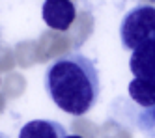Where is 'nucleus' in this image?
<instances>
[{
  "mask_svg": "<svg viewBox=\"0 0 155 138\" xmlns=\"http://www.w3.org/2000/svg\"><path fill=\"white\" fill-rule=\"evenodd\" d=\"M45 90L60 110L69 116H84L97 103L101 82L94 62L84 54L71 52L47 67Z\"/></svg>",
  "mask_w": 155,
  "mask_h": 138,
  "instance_id": "f257e3e1",
  "label": "nucleus"
},
{
  "mask_svg": "<svg viewBox=\"0 0 155 138\" xmlns=\"http://www.w3.org/2000/svg\"><path fill=\"white\" fill-rule=\"evenodd\" d=\"M120 39L127 51L155 41V6H137L125 13L120 25Z\"/></svg>",
  "mask_w": 155,
  "mask_h": 138,
  "instance_id": "f03ea898",
  "label": "nucleus"
},
{
  "mask_svg": "<svg viewBox=\"0 0 155 138\" xmlns=\"http://www.w3.org/2000/svg\"><path fill=\"white\" fill-rule=\"evenodd\" d=\"M41 15L49 28L65 32L73 25L77 17V9L71 0H45Z\"/></svg>",
  "mask_w": 155,
  "mask_h": 138,
  "instance_id": "7ed1b4c3",
  "label": "nucleus"
},
{
  "mask_svg": "<svg viewBox=\"0 0 155 138\" xmlns=\"http://www.w3.org/2000/svg\"><path fill=\"white\" fill-rule=\"evenodd\" d=\"M129 67L135 78L155 80V41H150L137 51H133Z\"/></svg>",
  "mask_w": 155,
  "mask_h": 138,
  "instance_id": "20e7f679",
  "label": "nucleus"
},
{
  "mask_svg": "<svg viewBox=\"0 0 155 138\" xmlns=\"http://www.w3.org/2000/svg\"><path fill=\"white\" fill-rule=\"evenodd\" d=\"M68 129L52 120H32L19 133V138H65Z\"/></svg>",
  "mask_w": 155,
  "mask_h": 138,
  "instance_id": "39448f33",
  "label": "nucleus"
},
{
  "mask_svg": "<svg viewBox=\"0 0 155 138\" xmlns=\"http://www.w3.org/2000/svg\"><path fill=\"white\" fill-rule=\"evenodd\" d=\"M129 95L138 107L146 110L155 107V80L133 78L129 84Z\"/></svg>",
  "mask_w": 155,
  "mask_h": 138,
  "instance_id": "423d86ee",
  "label": "nucleus"
},
{
  "mask_svg": "<svg viewBox=\"0 0 155 138\" xmlns=\"http://www.w3.org/2000/svg\"><path fill=\"white\" fill-rule=\"evenodd\" d=\"M65 138H82V136H79V134H68Z\"/></svg>",
  "mask_w": 155,
  "mask_h": 138,
  "instance_id": "0eeeda50",
  "label": "nucleus"
},
{
  "mask_svg": "<svg viewBox=\"0 0 155 138\" xmlns=\"http://www.w3.org/2000/svg\"><path fill=\"white\" fill-rule=\"evenodd\" d=\"M0 138H9V136H6L4 133H0Z\"/></svg>",
  "mask_w": 155,
  "mask_h": 138,
  "instance_id": "6e6552de",
  "label": "nucleus"
}]
</instances>
